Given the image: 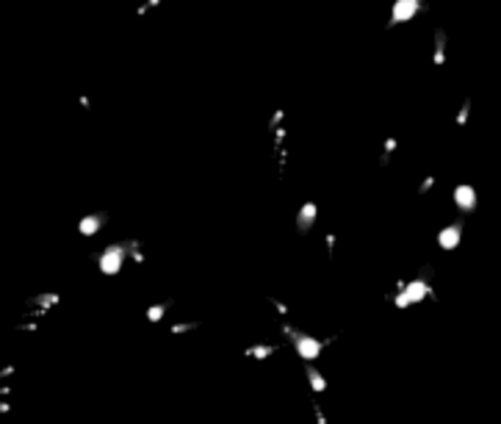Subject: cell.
<instances>
[{"label":"cell","instance_id":"44dd1931","mask_svg":"<svg viewBox=\"0 0 501 424\" xmlns=\"http://www.w3.org/2000/svg\"><path fill=\"white\" fill-rule=\"evenodd\" d=\"M147 11H150V6H147V3H144V6H139V9H136V14H139V17H144V14H147Z\"/></svg>","mask_w":501,"mask_h":424},{"label":"cell","instance_id":"30bf717a","mask_svg":"<svg viewBox=\"0 0 501 424\" xmlns=\"http://www.w3.org/2000/svg\"><path fill=\"white\" fill-rule=\"evenodd\" d=\"M277 350H280L277 344H252V346H246V350H244V355L252 358V361H269Z\"/></svg>","mask_w":501,"mask_h":424},{"label":"cell","instance_id":"ffe728a7","mask_svg":"<svg viewBox=\"0 0 501 424\" xmlns=\"http://www.w3.org/2000/svg\"><path fill=\"white\" fill-rule=\"evenodd\" d=\"M324 241H327V258L332 261V252H335V233H327V239H324Z\"/></svg>","mask_w":501,"mask_h":424},{"label":"cell","instance_id":"8992f818","mask_svg":"<svg viewBox=\"0 0 501 424\" xmlns=\"http://www.w3.org/2000/svg\"><path fill=\"white\" fill-rule=\"evenodd\" d=\"M460 241H463V219H457V222H451V225H446L443 230L438 233V247H440V250H446V252L457 250Z\"/></svg>","mask_w":501,"mask_h":424},{"label":"cell","instance_id":"9c48e42d","mask_svg":"<svg viewBox=\"0 0 501 424\" xmlns=\"http://www.w3.org/2000/svg\"><path fill=\"white\" fill-rule=\"evenodd\" d=\"M446 45H449L446 31H443V28H438V31H435V53H432V64H435V67H443V64H446Z\"/></svg>","mask_w":501,"mask_h":424},{"label":"cell","instance_id":"3957f363","mask_svg":"<svg viewBox=\"0 0 501 424\" xmlns=\"http://www.w3.org/2000/svg\"><path fill=\"white\" fill-rule=\"evenodd\" d=\"M421 0H396L393 3V9H391V20L385 22V28L391 31V28H396V25H402V22H410L412 17L421 11Z\"/></svg>","mask_w":501,"mask_h":424},{"label":"cell","instance_id":"8fae6325","mask_svg":"<svg viewBox=\"0 0 501 424\" xmlns=\"http://www.w3.org/2000/svg\"><path fill=\"white\" fill-rule=\"evenodd\" d=\"M172 305H175V299H163V302H155V305H150V308L144 311L147 322H150V325H158V322H161L163 316H166V311L172 308Z\"/></svg>","mask_w":501,"mask_h":424},{"label":"cell","instance_id":"2e32d148","mask_svg":"<svg viewBox=\"0 0 501 424\" xmlns=\"http://www.w3.org/2000/svg\"><path fill=\"white\" fill-rule=\"evenodd\" d=\"M266 302L277 311V316H288V314H291V311H288V305L282 302V299H277V297H266Z\"/></svg>","mask_w":501,"mask_h":424},{"label":"cell","instance_id":"6da1fadb","mask_svg":"<svg viewBox=\"0 0 501 424\" xmlns=\"http://www.w3.org/2000/svg\"><path fill=\"white\" fill-rule=\"evenodd\" d=\"M128 255H131V241H114V244H105L103 250L92 252V258L97 261V269L103 275H119Z\"/></svg>","mask_w":501,"mask_h":424},{"label":"cell","instance_id":"9a60e30c","mask_svg":"<svg viewBox=\"0 0 501 424\" xmlns=\"http://www.w3.org/2000/svg\"><path fill=\"white\" fill-rule=\"evenodd\" d=\"M468 114H471V97L463 100V108L457 111V128H465V122H468Z\"/></svg>","mask_w":501,"mask_h":424},{"label":"cell","instance_id":"7402d4cb","mask_svg":"<svg viewBox=\"0 0 501 424\" xmlns=\"http://www.w3.org/2000/svg\"><path fill=\"white\" fill-rule=\"evenodd\" d=\"M147 6H150V9H155V6H161V0H147Z\"/></svg>","mask_w":501,"mask_h":424},{"label":"cell","instance_id":"ac0fdd59","mask_svg":"<svg viewBox=\"0 0 501 424\" xmlns=\"http://www.w3.org/2000/svg\"><path fill=\"white\" fill-rule=\"evenodd\" d=\"M432 186H435V178H432V175H427V178L421 180V186H418V197H424V194H427Z\"/></svg>","mask_w":501,"mask_h":424},{"label":"cell","instance_id":"5bb4252c","mask_svg":"<svg viewBox=\"0 0 501 424\" xmlns=\"http://www.w3.org/2000/svg\"><path fill=\"white\" fill-rule=\"evenodd\" d=\"M280 333H282V338H285L288 344H294V341H297V335H299V327L288 325V322H280Z\"/></svg>","mask_w":501,"mask_h":424},{"label":"cell","instance_id":"e0dca14e","mask_svg":"<svg viewBox=\"0 0 501 424\" xmlns=\"http://www.w3.org/2000/svg\"><path fill=\"white\" fill-rule=\"evenodd\" d=\"M282 120H285V111H282V108H277L274 111V114H272V120H269V131H277V128H280L282 125Z\"/></svg>","mask_w":501,"mask_h":424},{"label":"cell","instance_id":"7c38bea8","mask_svg":"<svg viewBox=\"0 0 501 424\" xmlns=\"http://www.w3.org/2000/svg\"><path fill=\"white\" fill-rule=\"evenodd\" d=\"M396 147H399V139L396 136H388L385 139V144H382V156H380V167H388V164H391Z\"/></svg>","mask_w":501,"mask_h":424},{"label":"cell","instance_id":"d6986e66","mask_svg":"<svg viewBox=\"0 0 501 424\" xmlns=\"http://www.w3.org/2000/svg\"><path fill=\"white\" fill-rule=\"evenodd\" d=\"M313 413H316V424H327V416H324V410H321V405L313 399Z\"/></svg>","mask_w":501,"mask_h":424},{"label":"cell","instance_id":"4fadbf2b","mask_svg":"<svg viewBox=\"0 0 501 424\" xmlns=\"http://www.w3.org/2000/svg\"><path fill=\"white\" fill-rule=\"evenodd\" d=\"M199 322H178V325L169 327V333L172 335H183V333H191V330H197Z\"/></svg>","mask_w":501,"mask_h":424},{"label":"cell","instance_id":"ba28073f","mask_svg":"<svg viewBox=\"0 0 501 424\" xmlns=\"http://www.w3.org/2000/svg\"><path fill=\"white\" fill-rule=\"evenodd\" d=\"M305 377H308L310 391H313V394H324V391H327V377H324L310 361H305Z\"/></svg>","mask_w":501,"mask_h":424},{"label":"cell","instance_id":"7a4b0ae2","mask_svg":"<svg viewBox=\"0 0 501 424\" xmlns=\"http://www.w3.org/2000/svg\"><path fill=\"white\" fill-rule=\"evenodd\" d=\"M335 338H316V335H310V333H302L299 330V335H297V341H294V350H297V355L302 358V361H319L321 358V352H324V346L327 344H332Z\"/></svg>","mask_w":501,"mask_h":424},{"label":"cell","instance_id":"5b68a950","mask_svg":"<svg viewBox=\"0 0 501 424\" xmlns=\"http://www.w3.org/2000/svg\"><path fill=\"white\" fill-rule=\"evenodd\" d=\"M316 219H319V205H316L313 200L302 203V205H299V211H297V233L299 236L310 233V227L316 225Z\"/></svg>","mask_w":501,"mask_h":424},{"label":"cell","instance_id":"52a82bcc","mask_svg":"<svg viewBox=\"0 0 501 424\" xmlns=\"http://www.w3.org/2000/svg\"><path fill=\"white\" fill-rule=\"evenodd\" d=\"M105 222H108V214H105V211H94V214H86L84 219L78 222V233L89 239V236H94V233L103 230Z\"/></svg>","mask_w":501,"mask_h":424},{"label":"cell","instance_id":"277c9868","mask_svg":"<svg viewBox=\"0 0 501 424\" xmlns=\"http://www.w3.org/2000/svg\"><path fill=\"white\" fill-rule=\"evenodd\" d=\"M451 200H454V205L460 208V214H474L476 205H479L476 188L471 186V183H460V186H454V191H451Z\"/></svg>","mask_w":501,"mask_h":424}]
</instances>
